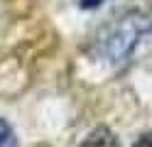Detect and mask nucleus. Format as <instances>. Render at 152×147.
<instances>
[{
  "instance_id": "f257e3e1",
  "label": "nucleus",
  "mask_w": 152,
  "mask_h": 147,
  "mask_svg": "<svg viewBox=\"0 0 152 147\" xmlns=\"http://www.w3.org/2000/svg\"><path fill=\"white\" fill-rule=\"evenodd\" d=\"M152 32V7L135 5L113 15L93 37V54L110 64H125L137 44Z\"/></svg>"
},
{
  "instance_id": "f03ea898",
  "label": "nucleus",
  "mask_w": 152,
  "mask_h": 147,
  "mask_svg": "<svg viewBox=\"0 0 152 147\" xmlns=\"http://www.w3.org/2000/svg\"><path fill=\"white\" fill-rule=\"evenodd\" d=\"M79 147H120V142H118V137H115L113 130H108L106 125H101V127H93Z\"/></svg>"
},
{
  "instance_id": "7ed1b4c3",
  "label": "nucleus",
  "mask_w": 152,
  "mask_h": 147,
  "mask_svg": "<svg viewBox=\"0 0 152 147\" xmlns=\"http://www.w3.org/2000/svg\"><path fill=\"white\" fill-rule=\"evenodd\" d=\"M0 147H17V135L5 118H0Z\"/></svg>"
},
{
  "instance_id": "20e7f679",
  "label": "nucleus",
  "mask_w": 152,
  "mask_h": 147,
  "mask_svg": "<svg viewBox=\"0 0 152 147\" xmlns=\"http://www.w3.org/2000/svg\"><path fill=\"white\" fill-rule=\"evenodd\" d=\"M132 147H152V135H142Z\"/></svg>"
},
{
  "instance_id": "39448f33",
  "label": "nucleus",
  "mask_w": 152,
  "mask_h": 147,
  "mask_svg": "<svg viewBox=\"0 0 152 147\" xmlns=\"http://www.w3.org/2000/svg\"><path fill=\"white\" fill-rule=\"evenodd\" d=\"M103 3V0H81V7H86V10H93V7H98Z\"/></svg>"
}]
</instances>
